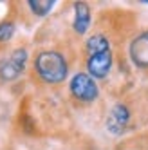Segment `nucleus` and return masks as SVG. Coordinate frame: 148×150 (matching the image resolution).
I'll use <instances>...</instances> for the list:
<instances>
[{
    "mask_svg": "<svg viewBox=\"0 0 148 150\" xmlns=\"http://www.w3.org/2000/svg\"><path fill=\"white\" fill-rule=\"evenodd\" d=\"M85 49H87V56L110 51V40L105 36L103 33H94L92 36H89L87 44H85Z\"/></svg>",
    "mask_w": 148,
    "mask_h": 150,
    "instance_id": "6e6552de",
    "label": "nucleus"
},
{
    "mask_svg": "<svg viewBox=\"0 0 148 150\" xmlns=\"http://www.w3.org/2000/svg\"><path fill=\"white\" fill-rule=\"evenodd\" d=\"M27 63V51L24 47L15 49L9 58H6L2 63H0V78L4 81H13L16 80L20 74L24 72Z\"/></svg>",
    "mask_w": 148,
    "mask_h": 150,
    "instance_id": "20e7f679",
    "label": "nucleus"
},
{
    "mask_svg": "<svg viewBox=\"0 0 148 150\" xmlns=\"http://www.w3.org/2000/svg\"><path fill=\"white\" fill-rule=\"evenodd\" d=\"M29 9L33 11L36 16H45L49 15V11L54 7V2L52 0H29Z\"/></svg>",
    "mask_w": 148,
    "mask_h": 150,
    "instance_id": "1a4fd4ad",
    "label": "nucleus"
},
{
    "mask_svg": "<svg viewBox=\"0 0 148 150\" xmlns=\"http://www.w3.org/2000/svg\"><path fill=\"white\" fill-rule=\"evenodd\" d=\"M15 35V24L11 20H4L0 24V42H9Z\"/></svg>",
    "mask_w": 148,
    "mask_h": 150,
    "instance_id": "9d476101",
    "label": "nucleus"
},
{
    "mask_svg": "<svg viewBox=\"0 0 148 150\" xmlns=\"http://www.w3.org/2000/svg\"><path fill=\"white\" fill-rule=\"evenodd\" d=\"M90 25V7L85 2H76L74 4V22L72 27L78 35H85Z\"/></svg>",
    "mask_w": 148,
    "mask_h": 150,
    "instance_id": "0eeeda50",
    "label": "nucleus"
},
{
    "mask_svg": "<svg viewBox=\"0 0 148 150\" xmlns=\"http://www.w3.org/2000/svg\"><path fill=\"white\" fill-rule=\"evenodd\" d=\"M112 63H114L112 51H105V52H98V54L87 56V72L94 80H103L110 72Z\"/></svg>",
    "mask_w": 148,
    "mask_h": 150,
    "instance_id": "39448f33",
    "label": "nucleus"
},
{
    "mask_svg": "<svg viewBox=\"0 0 148 150\" xmlns=\"http://www.w3.org/2000/svg\"><path fill=\"white\" fill-rule=\"evenodd\" d=\"M128 52L135 67L148 69V29H144L143 33H139L132 40Z\"/></svg>",
    "mask_w": 148,
    "mask_h": 150,
    "instance_id": "423d86ee",
    "label": "nucleus"
},
{
    "mask_svg": "<svg viewBox=\"0 0 148 150\" xmlns=\"http://www.w3.org/2000/svg\"><path fill=\"white\" fill-rule=\"evenodd\" d=\"M132 121V110H130V107L119 101V103H116L110 112H109V117H107V130L114 136H121L125 134V130L128 128Z\"/></svg>",
    "mask_w": 148,
    "mask_h": 150,
    "instance_id": "7ed1b4c3",
    "label": "nucleus"
},
{
    "mask_svg": "<svg viewBox=\"0 0 148 150\" xmlns=\"http://www.w3.org/2000/svg\"><path fill=\"white\" fill-rule=\"evenodd\" d=\"M35 71L45 83H61L69 74V63L58 51H42L35 58Z\"/></svg>",
    "mask_w": 148,
    "mask_h": 150,
    "instance_id": "f257e3e1",
    "label": "nucleus"
},
{
    "mask_svg": "<svg viewBox=\"0 0 148 150\" xmlns=\"http://www.w3.org/2000/svg\"><path fill=\"white\" fill-rule=\"evenodd\" d=\"M69 89H70V94L74 98L78 101H83V103H92L99 94L98 83L89 72H76L70 78Z\"/></svg>",
    "mask_w": 148,
    "mask_h": 150,
    "instance_id": "f03ea898",
    "label": "nucleus"
}]
</instances>
